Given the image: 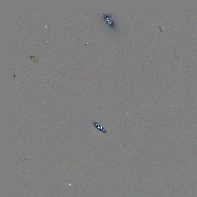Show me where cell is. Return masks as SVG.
<instances>
[{
  "label": "cell",
  "mask_w": 197,
  "mask_h": 197,
  "mask_svg": "<svg viewBox=\"0 0 197 197\" xmlns=\"http://www.w3.org/2000/svg\"><path fill=\"white\" fill-rule=\"evenodd\" d=\"M30 58L32 60H33V61L34 62H36V61H38V58H37L36 57H32V56H30Z\"/></svg>",
  "instance_id": "cell-1"
}]
</instances>
